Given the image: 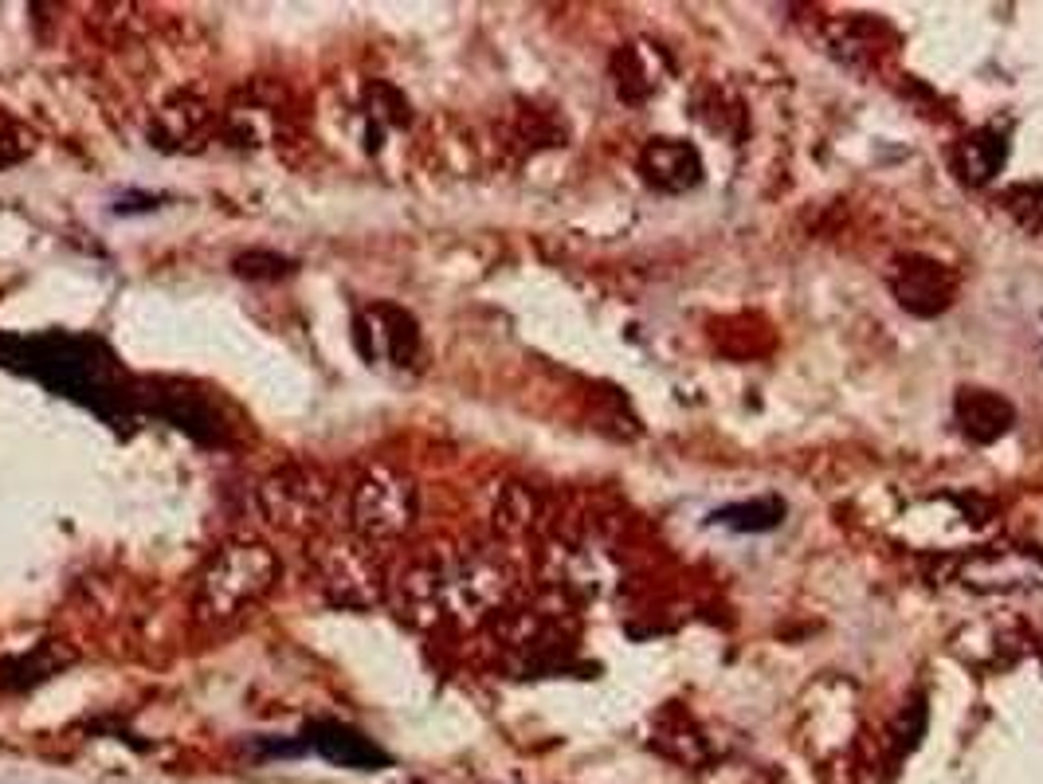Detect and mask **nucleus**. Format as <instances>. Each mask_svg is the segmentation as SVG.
<instances>
[{"label": "nucleus", "instance_id": "obj_5", "mask_svg": "<svg viewBox=\"0 0 1043 784\" xmlns=\"http://www.w3.org/2000/svg\"><path fill=\"white\" fill-rule=\"evenodd\" d=\"M890 291L902 311L918 318H938L953 302V275L930 256H898L890 267Z\"/></svg>", "mask_w": 1043, "mask_h": 784}, {"label": "nucleus", "instance_id": "obj_14", "mask_svg": "<svg viewBox=\"0 0 1043 784\" xmlns=\"http://www.w3.org/2000/svg\"><path fill=\"white\" fill-rule=\"evenodd\" d=\"M714 526H730L738 534H761V529H777L785 522V502L781 499H750V502H733L722 511L710 514Z\"/></svg>", "mask_w": 1043, "mask_h": 784}, {"label": "nucleus", "instance_id": "obj_16", "mask_svg": "<svg viewBox=\"0 0 1043 784\" xmlns=\"http://www.w3.org/2000/svg\"><path fill=\"white\" fill-rule=\"evenodd\" d=\"M1008 216L1028 232V236H1043V189L1040 184H1016L1000 197Z\"/></svg>", "mask_w": 1043, "mask_h": 784}, {"label": "nucleus", "instance_id": "obj_9", "mask_svg": "<svg viewBox=\"0 0 1043 784\" xmlns=\"http://www.w3.org/2000/svg\"><path fill=\"white\" fill-rule=\"evenodd\" d=\"M306 746L318 749L326 761L346 765V769H384L389 765V753H384L373 738L357 733L354 726H341V721H314L311 730H306Z\"/></svg>", "mask_w": 1043, "mask_h": 784}, {"label": "nucleus", "instance_id": "obj_17", "mask_svg": "<svg viewBox=\"0 0 1043 784\" xmlns=\"http://www.w3.org/2000/svg\"><path fill=\"white\" fill-rule=\"evenodd\" d=\"M27 149H32V134H24L16 122L0 114V169H4V165H16Z\"/></svg>", "mask_w": 1043, "mask_h": 784}, {"label": "nucleus", "instance_id": "obj_2", "mask_svg": "<svg viewBox=\"0 0 1043 784\" xmlns=\"http://www.w3.org/2000/svg\"><path fill=\"white\" fill-rule=\"evenodd\" d=\"M279 581V557L263 541H228L209 557V565L197 576V620L209 628L239 620L247 608H256Z\"/></svg>", "mask_w": 1043, "mask_h": 784}, {"label": "nucleus", "instance_id": "obj_13", "mask_svg": "<svg viewBox=\"0 0 1043 784\" xmlns=\"http://www.w3.org/2000/svg\"><path fill=\"white\" fill-rule=\"evenodd\" d=\"M204 122H209V110H204L201 102H192V99H173V102H165V107L157 110L154 130H149V134L161 137L157 146L173 149V146H184V142H192V137L201 134Z\"/></svg>", "mask_w": 1043, "mask_h": 784}, {"label": "nucleus", "instance_id": "obj_8", "mask_svg": "<svg viewBox=\"0 0 1043 784\" xmlns=\"http://www.w3.org/2000/svg\"><path fill=\"white\" fill-rule=\"evenodd\" d=\"M953 412H957V428L965 432L973 444H997L1016 424L1012 401H1005V396L992 389H961L957 401H953Z\"/></svg>", "mask_w": 1043, "mask_h": 784}, {"label": "nucleus", "instance_id": "obj_18", "mask_svg": "<svg viewBox=\"0 0 1043 784\" xmlns=\"http://www.w3.org/2000/svg\"><path fill=\"white\" fill-rule=\"evenodd\" d=\"M236 271L247 275V279H279V275L291 271V264L279 256H263V251H251V256L236 259Z\"/></svg>", "mask_w": 1043, "mask_h": 784}, {"label": "nucleus", "instance_id": "obj_4", "mask_svg": "<svg viewBox=\"0 0 1043 784\" xmlns=\"http://www.w3.org/2000/svg\"><path fill=\"white\" fill-rule=\"evenodd\" d=\"M259 506L263 514L283 529H306L326 514L329 506V483L314 467H283L263 479L259 486Z\"/></svg>", "mask_w": 1043, "mask_h": 784}, {"label": "nucleus", "instance_id": "obj_12", "mask_svg": "<svg viewBox=\"0 0 1043 784\" xmlns=\"http://www.w3.org/2000/svg\"><path fill=\"white\" fill-rule=\"evenodd\" d=\"M157 412H161L165 419H173L177 428L189 432V436H197V439H209V444H220V439H224V424H220V416L204 401H197L192 392H165V401Z\"/></svg>", "mask_w": 1043, "mask_h": 784}, {"label": "nucleus", "instance_id": "obj_11", "mask_svg": "<svg viewBox=\"0 0 1043 784\" xmlns=\"http://www.w3.org/2000/svg\"><path fill=\"white\" fill-rule=\"evenodd\" d=\"M1008 142L997 130H973L953 146V169L965 184H985L1005 169Z\"/></svg>", "mask_w": 1043, "mask_h": 784}, {"label": "nucleus", "instance_id": "obj_15", "mask_svg": "<svg viewBox=\"0 0 1043 784\" xmlns=\"http://www.w3.org/2000/svg\"><path fill=\"white\" fill-rule=\"evenodd\" d=\"M64 663H71V656H55L52 648H36L32 656H16L0 667V686L9 691H24V686H36L40 679L55 675Z\"/></svg>", "mask_w": 1043, "mask_h": 784}, {"label": "nucleus", "instance_id": "obj_7", "mask_svg": "<svg viewBox=\"0 0 1043 784\" xmlns=\"http://www.w3.org/2000/svg\"><path fill=\"white\" fill-rule=\"evenodd\" d=\"M640 165L655 189L686 192L703 181V157L683 137H651L640 154Z\"/></svg>", "mask_w": 1043, "mask_h": 784}, {"label": "nucleus", "instance_id": "obj_3", "mask_svg": "<svg viewBox=\"0 0 1043 784\" xmlns=\"http://www.w3.org/2000/svg\"><path fill=\"white\" fill-rule=\"evenodd\" d=\"M416 518V486L389 467H373L361 474L349 494V526L361 541L401 538Z\"/></svg>", "mask_w": 1043, "mask_h": 784}, {"label": "nucleus", "instance_id": "obj_10", "mask_svg": "<svg viewBox=\"0 0 1043 784\" xmlns=\"http://www.w3.org/2000/svg\"><path fill=\"white\" fill-rule=\"evenodd\" d=\"M366 322H373V329L357 322V334H373L377 338L369 357L384 354L393 366H408L412 357H416V349H420V329H416L408 311H401L393 302H381V306H373V311L366 314Z\"/></svg>", "mask_w": 1043, "mask_h": 784}, {"label": "nucleus", "instance_id": "obj_6", "mask_svg": "<svg viewBox=\"0 0 1043 784\" xmlns=\"http://www.w3.org/2000/svg\"><path fill=\"white\" fill-rule=\"evenodd\" d=\"M322 584L334 604L369 608L381 596V569L373 565L366 546H329V553L322 557Z\"/></svg>", "mask_w": 1043, "mask_h": 784}, {"label": "nucleus", "instance_id": "obj_1", "mask_svg": "<svg viewBox=\"0 0 1043 784\" xmlns=\"http://www.w3.org/2000/svg\"><path fill=\"white\" fill-rule=\"evenodd\" d=\"M0 366L24 369L47 389L91 404L99 416H114V404H126L130 392L114 357L91 338L71 334H40V338H0Z\"/></svg>", "mask_w": 1043, "mask_h": 784}]
</instances>
